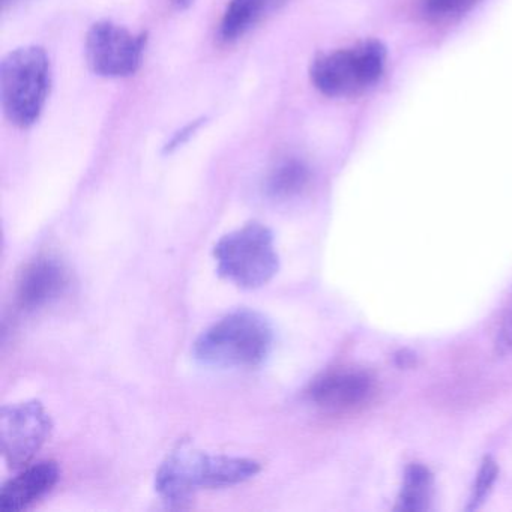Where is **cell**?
<instances>
[{"label":"cell","instance_id":"cell-14","mask_svg":"<svg viewBox=\"0 0 512 512\" xmlns=\"http://www.w3.org/2000/svg\"><path fill=\"white\" fill-rule=\"evenodd\" d=\"M497 475H499V469H497L496 461L491 457L485 458L479 467L475 484H473L472 496H470L469 506H467L469 511L478 509L485 502L494 482H496Z\"/></svg>","mask_w":512,"mask_h":512},{"label":"cell","instance_id":"cell-19","mask_svg":"<svg viewBox=\"0 0 512 512\" xmlns=\"http://www.w3.org/2000/svg\"><path fill=\"white\" fill-rule=\"evenodd\" d=\"M16 2H19V0H2V7H4V10H7L10 5H14Z\"/></svg>","mask_w":512,"mask_h":512},{"label":"cell","instance_id":"cell-15","mask_svg":"<svg viewBox=\"0 0 512 512\" xmlns=\"http://www.w3.org/2000/svg\"><path fill=\"white\" fill-rule=\"evenodd\" d=\"M476 0H425L424 10L433 19H449L469 10Z\"/></svg>","mask_w":512,"mask_h":512},{"label":"cell","instance_id":"cell-12","mask_svg":"<svg viewBox=\"0 0 512 512\" xmlns=\"http://www.w3.org/2000/svg\"><path fill=\"white\" fill-rule=\"evenodd\" d=\"M311 182V170L296 157L280 158L265 178V193L275 202H287L301 196Z\"/></svg>","mask_w":512,"mask_h":512},{"label":"cell","instance_id":"cell-7","mask_svg":"<svg viewBox=\"0 0 512 512\" xmlns=\"http://www.w3.org/2000/svg\"><path fill=\"white\" fill-rule=\"evenodd\" d=\"M146 34H133L124 26L103 20L86 35V61L95 74L107 79L134 76L142 65Z\"/></svg>","mask_w":512,"mask_h":512},{"label":"cell","instance_id":"cell-1","mask_svg":"<svg viewBox=\"0 0 512 512\" xmlns=\"http://www.w3.org/2000/svg\"><path fill=\"white\" fill-rule=\"evenodd\" d=\"M262 470L253 458L208 454L190 443H179L155 475V490L164 502L179 505L197 491L233 487L254 478Z\"/></svg>","mask_w":512,"mask_h":512},{"label":"cell","instance_id":"cell-10","mask_svg":"<svg viewBox=\"0 0 512 512\" xmlns=\"http://www.w3.org/2000/svg\"><path fill=\"white\" fill-rule=\"evenodd\" d=\"M61 479V469L53 460L37 461L22 467L0 490V511L20 512L47 496Z\"/></svg>","mask_w":512,"mask_h":512},{"label":"cell","instance_id":"cell-4","mask_svg":"<svg viewBox=\"0 0 512 512\" xmlns=\"http://www.w3.org/2000/svg\"><path fill=\"white\" fill-rule=\"evenodd\" d=\"M214 259L221 277L247 290L266 286L280 269L274 233L257 221L224 235L215 244Z\"/></svg>","mask_w":512,"mask_h":512},{"label":"cell","instance_id":"cell-5","mask_svg":"<svg viewBox=\"0 0 512 512\" xmlns=\"http://www.w3.org/2000/svg\"><path fill=\"white\" fill-rule=\"evenodd\" d=\"M385 47L377 41L317 56L310 68L311 82L326 97L362 94L385 70Z\"/></svg>","mask_w":512,"mask_h":512},{"label":"cell","instance_id":"cell-16","mask_svg":"<svg viewBox=\"0 0 512 512\" xmlns=\"http://www.w3.org/2000/svg\"><path fill=\"white\" fill-rule=\"evenodd\" d=\"M494 346L500 356H512V314H508L500 323Z\"/></svg>","mask_w":512,"mask_h":512},{"label":"cell","instance_id":"cell-11","mask_svg":"<svg viewBox=\"0 0 512 512\" xmlns=\"http://www.w3.org/2000/svg\"><path fill=\"white\" fill-rule=\"evenodd\" d=\"M286 4L287 0H229L218 29L220 41L224 44L236 43L265 17Z\"/></svg>","mask_w":512,"mask_h":512},{"label":"cell","instance_id":"cell-18","mask_svg":"<svg viewBox=\"0 0 512 512\" xmlns=\"http://www.w3.org/2000/svg\"><path fill=\"white\" fill-rule=\"evenodd\" d=\"M175 2L176 7L181 8V10H184V8H187L188 5L193 2V0H173Z\"/></svg>","mask_w":512,"mask_h":512},{"label":"cell","instance_id":"cell-3","mask_svg":"<svg viewBox=\"0 0 512 512\" xmlns=\"http://www.w3.org/2000/svg\"><path fill=\"white\" fill-rule=\"evenodd\" d=\"M52 88V65L46 50L22 47L8 53L0 67V95L5 116L14 127L26 128L41 118Z\"/></svg>","mask_w":512,"mask_h":512},{"label":"cell","instance_id":"cell-8","mask_svg":"<svg viewBox=\"0 0 512 512\" xmlns=\"http://www.w3.org/2000/svg\"><path fill=\"white\" fill-rule=\"evenodd\" d=\"M73 286V275L59 257L43 254L29 260L17 275L14 301L23 313H37L61 301Z\"/></svg>","mask_w":512,"mask_h":512},{"label":"cell","instance_id":"cell-6","mask_svg":"<svg viewBox=\"0 0 512 512\" xmlns=\"http://www.w3.org/2000/svg\"><path fill=\"white\" fill-rule=\"evenodd\" d=\"M53 421L41 401L8 404L0 412V443L5 463L20 470L32 463L52 436Z\"/></svg>","mask_w":512,"mask_h":512},{"label":"cell","instance_id":"cell-9","mask_svg":"<svg viewBox=\"0 0 512 512\" xmlns=\"http://www.w3.org/2000/svg\"><path fill=\"white\" fill-rule=\"evenodd\" d=\"M376 394L373 377L364 371L335 370L311 383V403L328 415L340 416L364 409Z\"/></svg>","mask_w":512,"mask_h":512},{"label":"cell","instance_id":"cell-13","mask_svg":"<svg viewBox=\"0 0 512 512\" xmlns=\"http://www.w3.org/2000/svg\"><path fill=\"white\" fill-rule=\"evenodd\" d=\"M433 487V475L427 467L421 466V464H412L407 467L403 488L398 497L397 509L419 512L430 508Z\"/></svg>","mask_w":512,"mask_h":512},{"label":"cell","instance_id":"cell-2","mask_svg":"<svg viewBox=\"0 0 512 512\" xmlns=\"http://www.w3.org/2000/svg\"><path fill=\"white\" fill-rule=\"evenodd\" d=\"M274 328L259 311H232L194 341L193 356L205 367L221 370L260 367L274 349Z\"/></svg>","mask_w":512,"mask_h":512},{"label":"cell","instance_id":"cell-17","mask_svg":"<svg viewBox=\"0 0 512 512\" xmlns=\"http://www.w3.org/2000/svg\"><path fill=\"white\" fill-rule=\"evenodd\" d=\"M203 121H205V119H197V121H193L190 122V124L185 125L182 130H179L178 133L170 139V142L167 143L164 151L173 152L175 149L181 148L182 145H185V143L194 136V133L202 127Z\"/></svg>","mask_w":512,"mask_h":512}]
</instances>
